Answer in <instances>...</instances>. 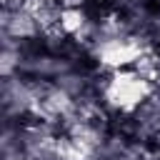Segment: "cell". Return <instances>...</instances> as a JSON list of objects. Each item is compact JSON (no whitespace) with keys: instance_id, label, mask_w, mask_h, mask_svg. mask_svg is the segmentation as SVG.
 I'll list each match as a JSON object with an SVG mask.
<instances>
[{"instance_id":"obj_1","label":"cell","mask_w":160,"mask_h":160,"mask_svg":"<svg viewBox=\"0 0 160 160\" xmlns=\"http://www.w3.org/2000/svg\"><path fill=\"white\" fill-rule=\"evenodd\" d=\"M155 90H158L155 82H150L135 68H125V70H112L108 75V80L100 88V98L108 110H115L120 115H138Z\"/></svg>"}]
</instances>
